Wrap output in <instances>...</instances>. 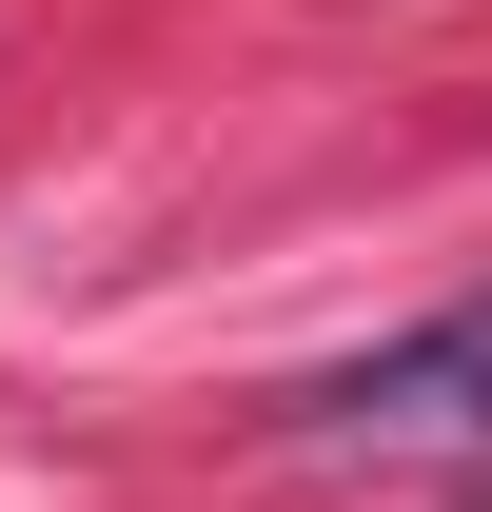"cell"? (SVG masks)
Instances as JSON below:
<instances>
[{
  "mask_svg": "<svg viewBox=\"0 0 492 512\" xmlns=\"http://www.w3.org/2000/svg\"><path fill=\"white\" fill-rule=\"evenodd\" d=\"M296 414H315V434H492V296H453V316L335 355Z\"/></svg>",
  "mask_w": 492,
  "mask_h": 512,
  "instance_id": "cell-1",
  "label": "cell"
}]
</instances>
